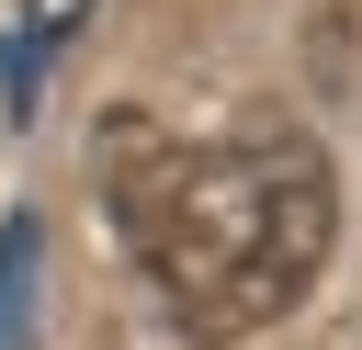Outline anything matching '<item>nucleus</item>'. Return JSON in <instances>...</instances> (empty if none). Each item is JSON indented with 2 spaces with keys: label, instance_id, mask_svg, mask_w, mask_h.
<instances>
[{
  "label": "nucleus",
  "instance_id": "obj_1",
  "mask_svg": "<svg viewBox=\"0 0 362 350\" xmlns=\"http://www.w3.org/2000/svg\"><path fill=\"white\" fill-rule=\"evenodd\" d=\"M102 192L113 226L136 237L147 282L181 305L204 339L272 327L317 271L339 226V181L317 135L249 124V135H158V124H102Z\"/></svg>",
  "mask_w": 362,
  "mask_h": 350
},
{
  "label": "nucleus",
  "instance_id": "obj_2",
  "mask_svg": "<svg viewBox=\"0 0 362 350\" xmlns=\"http://www.w3.org/2000/svg\"><path fill=\"white\" fill-rule=\"evenodd\" d=\"M34 294H45V226H0V350H34Z\"/></svg>",
  "mask_w": 362,
  "mask_h": 350
}]
</instances>
